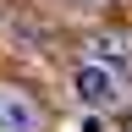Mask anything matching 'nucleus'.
Masks as SVG:
<instances>
[{"label": "nucleus", "mask_w": 132, "mask_h": 132, "mask_svg": "<svg viewBox=\"0 0 132 132\" xmlns=\"http://www.w3.org/2000/svg\"><path fill=\"white\" fill-rule=\"evenodd\" d=\"M94 50H99V55H105V61H127V55H132L121 33H99V39H94Z\"/></svg>", "instance_id": "3"}, {"label": "nucleus", "mask_w": 132, "mask_h": 132, "mask_svg": "<svg viewBox=\"0 0 132 132\" xmlns=\"http://www.w3.org/2000/svg\"><path fill=\"white\" fill-rule=\"evenodd\" d=\"M0 132H39V105L16 88H0Z\"/></svg>", "instance_id": "1"}, {"label": "nucleus", "mask_w": 132, "mask_h": 132, "mask_svg": "<svg viewBox=\"0 0 132 132\" xmlns=\"http://www.w3.org/2000/svg\"><path fill=\"white\" fill-rule=\"evenodd\" d=\"M77 99L94 105V110L116 105V77L105 72V66H77Z\"/></svg>", "instance_id": "2"}]
</instances>
